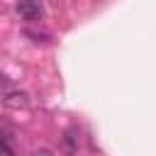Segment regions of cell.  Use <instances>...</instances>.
<instances>
[{
	"instance_id": "cell-1",
	"label": "cell",
	"mask_w": 156,
	"mask_h": 156,
	"mask_svg": "<svg viewBox=\"0 0 156 156\" xmlns=\"http://www.w3.org/2000/svg\"><path fill=\"white\" fill-rule=\"evenodd\" d=\"M17 15L22 20H41L44 17V7L39 0H20L17 2Z\"/></svg>"
},
{
	"instance_id": "cell-2",
	"label": "cell",
	"mask_w": 156,
	"mask_h": 156,
	"mask_svg": "<svg viewBox=\"0 0 156 156\" xmlns=\"http://www.w3.org/2000/svg\"><path fill=\"white\" fill-rule=\"evenodd\" d=\"M2 102H5V107L20 110V107H27V105H29V98H27L24 93H5Z\"/></svg>"
},
{
	"instance_id": "cell-3",
	"label": "cell",
	"mask_w": 156,
	"mask_h": 156,
	"mask_svg": "<svg viewBox=\"0 0 156 156\" xmlns=\"http://www.w3.org/2000/svg\"><path fill=\"white\" fill-rule=\"evenodd\" d=\"M0 146L5 149V151H15V139H12V132H7V129H0Z\"/></svg>"
},
{
	"instance_id": "cell-4",
	"label": "cell",
	"mask_w": 156,
	"mask_h": 156,
	"mask_svg": "<svg viewBox=\"0 0 156 156\" xmlns=\"http://www.w3.org/2000/svg\"><path fill=\"white\" fill-rule=\"evenodd\" d=\"M29 156H54V151H51V149H44V146H41V149H34V151H32Z\"/></svg>"
},
{
	"instance_id": "cell-5",
	"label": "cell",
	"mask_w": 156,
	"mask_h": 156,
	"mask_svg": "<svg viewBox=\"0 0 156 156\" xmlns=\"http://www.w3.org/2000/svg\"><path fill=\"white\" fill-rule=\"evenodd\" d=\"M76 139H78V136H73V134H71V132H68V134H66V144H68V149H71V151H73V149H76Z\"/></svg>"
},
{
	"instance_id": "cell-6",
	"label": "cell",
	"mask_w": 156,
	"mask_h": 156,
	"mask_svg": "<svg viewBox=\"0 0 156 156\" xmlns=\"http://www.w3.org/2000/svg\"><path fill=\"white\" fill-rule=\"evenodd\" d=\"M0 156H12V154H10V151H5V149L0 146Z\"/></svg>"
}]
</instances>
